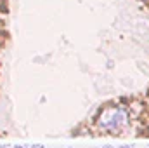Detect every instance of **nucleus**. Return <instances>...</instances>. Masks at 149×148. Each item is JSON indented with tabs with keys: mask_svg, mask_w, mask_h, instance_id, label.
<instances>
[{
	"mask_svg": "<svg viewBox=\"0 0 149 148\" xmlns=\"http://www.w3.org/2000/svg\"><path fill=\"white\" fill-rule=\"evenodd\" d=\"M31 148H43V145H42V143H33Z\"/></svg>",
	"mask_w": 149,
	"mask_h": 148,
	"instance_id": "obj_2",
	"label": "nucleus"
},
{
	"mask_svg": "<svg viewBox=\"0 0 149 148\" xmlns=\"http://www.w3.org/2000/svg\"><path fill=\"white\" fill-rule=\"evenodd\" d=\"M97 129L101 132H108L116 136L118 132H121L125 127H128L130 124V110L125 106H111L106 110H101V117L95 120Z\"/></svg>",
	"mask_w": 149,
	"mask_h": 148,
	"instance_id": "obj_1",
	"label": "nucleus"
},
{
	"mask_svg": "<svg viewBox=\"0 0 149 148\" xmlns=\"http://www.w3.org/2000/svg\"><path fill=\"white\" fill-rule=\"evenodd\" d=\"M70 148H71V147H70Z\"/></svg>",
	"mask_w": 149,
	"mask_h": 148,
	"instance_id": "obj_6",
	"label": "nucleus"
},
{
	"mask_svg": "<svg viewBox=\"0 0 149 148\" xmlns=\"http://www.w3.org/2000/svg\"><path fill=\"white\" fill-rule=\"evenodd\" d=\"M102 148H113V147H111V145H104Z\"/></svg>",
	"mask_w": 149,
	"mask_h": 148,
	"instance_id": "obj_4",
	"label": "nucleus"
},
{
	"mask_svg": "<svg viewBox=\"0 0 149 148\" xmlns=\"http://www.w3.org/2000/svg\"><path fill=\"white\" fill-rule=\"evenodd\" d=\"M120 148H134V147H132V145H121Z\"/></svg>",
	"mask_w": 149,
	"mask_h": 148,
	"instance_id": "obj_3",
	"label": "nucleus"
},
{
	"mask_svg": "<svg viewBox=\"0 0 149 148\" xmlns=\"http://www.w3.org/2000/svg\"><path fill=\"white\" fill-rule=\"evenodd\" d=\"M0 148H5V147H3V145H0Z\"/></svg>",
	"mask_w": 149,
	"mask_h": 148,
	"instance_id": "obj_5",
	"label": "nucleus"
}]
</instances>
